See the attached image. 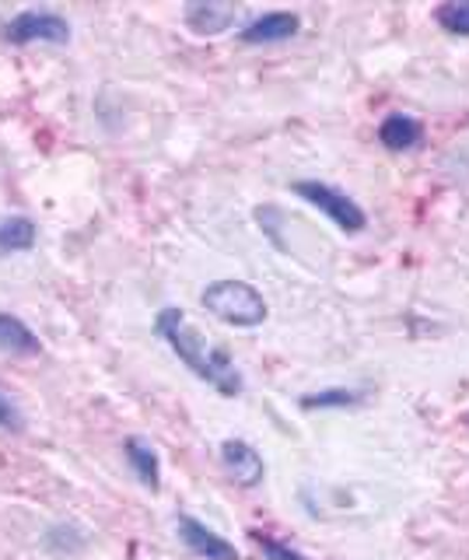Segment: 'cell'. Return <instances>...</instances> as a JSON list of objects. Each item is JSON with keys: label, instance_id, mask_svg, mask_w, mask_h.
Here are the masks:
<instances>
[{"label": "cell", "instance_id": "obj_10", "mask_svg": "<svg viewBox=\"0 0 469 560\" xmlns=\"http://www.w3.org/2000/svg\"><path fill=\"white\" fill-rule=\"evenodd\" d=\"M43 343L19 315L0 312V358H39Z\"/></svg>", "mask_w": 469, "mask_h": 560}, {"label": "cell", "instance_id": "obj_9", "mask_svg": "<svg viewBox=\"0 0 469 560\" xmlns=\"http://www.w3.org/2000/svg\"><path fill=\"white\" fill-rule=\"evenodd\" d=\"M124 455L133 469V477L141 480L151 494H159L162 490V463H159V452H154V445L148 442V438H141V434L124 438Z\"/></svg>", "mask_w": 469, "mask_h": 560}, {"label": "cell", "instance_id": "obj_4", "mask_svg": "<svg viewBox=\"0 0 469 560\" xmlns=\"http://www.w3.org/2000/svg\"><path fill=\"white\" fill-rule=\"evenodd\" d=\"M0 39L11 46H28V43L63 46V43H71V22L60 18L57 11L28 8V11H19L14 18H8V22H0Z\"/></svg>", "mask_w": 469, "mask_h": 560}, {"label": "cell", "instance_id": "obj_2", "mask_svg": "<svg viewBox=\"0 0 469 560\" xmlns=\"http://www.w3.org/2000/svg\"><path fill=\"white\" fill-rule=\"evenodd\" d=\"M200 305L214 315L218 323L235 326V329H256L267 323L270 305L246 280H214L200 291Z\"/></svg>", "mask_w": 469, "mask_h": 560}, {"label": "cell", "instance_id": "obj_1", "mask_svg": "<svg viewBox=\"0 0 469 560\" xmlns=\"http://www.w3.org/2000/svg\"><path fill=\"white\" fill-rule=\"evenodd\" d=\"M154 332H159V337L172 347V354H176L197 378H203L207 385H211L214 393H221L224 399L242 396L246 378H242V372L235 368V358L224 347L207 343L194 329V323L186 319L183 308L165 305L159 312V319H154Z\"/></svg>", "mask_w": 469, "mask_h": 560}, {"label": "cell", "instance_id": "obj_5", "mask_svg": "<svg viewBox=\"0 0 469 560\" xmlns=\"http://www.w3.org/2000/svg\"><path fill=\"white\" fill-rule=\"evenodd\" d=\"M218 455H221V469L228 472L238 487L253 490L263 483L267 463H263V455H259V448H253L246 438H224Z\"/></svg>", "mask_w": 469, "mask_h": 560}, {"label": "cell", "instance_id": "obj_16", "mask_svg": "<svg viewBox=\"0 0 469 560\" xmlns=\"http://www.w3.org/2000/svg\"><path fill=\"white\" fill-rule=\"evenodd\" d=\"M0 431H8V434H22L25 431V413L22 407L14 402V396L0 385Z\"/></svg>", "mask_w": 469, "mask_h": 560}, {"label": "cell", "instance_id": "obj_11", "mask_svg": "<svg viewBox=\"0 0 469 560\" xmlns=\"http://www.w3.org/2000/svg\"><path fill=\"white\" fill-rule=\"evenodd\" d=\"M421 140H424L421 119H413L407 113H389L378 122V144L386 151H413L421 148Z\"/></svg>", "mask_w": 469, "mask_h": 560}, {"label": "cell", "instance_id": "obj_13", "mask_svg": "<svg viewBox=\"0 0 469 560\" xmlns=\"http://www.w3.org/2000/svg\"><path fill=\"white\" fill-rule=\"evenodd\" d=\"M361 389H319V393H308L302 396V410H347V407H357V402H364Z\"/></svg>", "mask_w": 469, "mask_h": 560}, {"label": "cell", "instance_id": "obj_12", "mask_svg": "<svg viewBox=\"0 0 469 560\" xmlns=\"http://www.w3.org/2000/svg\"><path fill=\"white\" fill-rule=\"evenodd\" d=\"M39 232H36V221L25 218V214H11V218H0V256H11V253H28L36 245Z\"/></svg>", "mask_w": 469, "mask_h": 560}, {"label": "cell", "instance_id": "obj_6", "mask_svg": "<svg viewBox=\"0 0 469 560\" xmlns=\"http://www.w3.org/2000/svg\"><path fill=\"white\" fill-rule=\"evenodd\" d=\"M176 533L186 542V550L197 553L200 560H242V553L235 550V542L218 536L211 525H203L194 515H179L176 518Z\"/></svg>", "mask_w": 469, "mask_h": 560}, {"label": "cell", "instance_id": "obj_15", "mask_svg": "<svg viewBox=\"0 0 469 560\" xmlns=\"http://www.w3.org/2000/svg\"><path fill=\"white\" fill-rule=\"evenodd\" d=\"M253 539H256L259 553H263V560H308L302 550H294L291 542H281V539H273V536L259 533V529H253Z\"/></svg>", "mask_w": 469, "mask_h": 560}, {"label": "cell", "instance_id": "obj_8", "mask_svg": "<svg viewBox=\"0 0 469 560\" xmlns=\"http://www.w3.org/2000/svg\"><path fill=\"white\" fill-rule=\"evenodd\" d=\"M183 22L194 35H224L238 22V8L218 4V0H189L183 8Z\"/></svg>", "mask_w": 469, "mask_h": 560}, {"label": "cell", "instance_id": "obj_3", "mask_svg": "<svg viewBox=\"0 0 469 560\" xmlns=\"http://www.w3.org/2000/svg\"><path fill=\"white\" fill-rule=\"evenodd\" d=\"M291 189H294V197H302L308 207L323 210V214L347 235H361L364 228H368V214H364V207L354 197H347V192L337 189V186L319 183V179H302V183H294Z\"/></svg>", "mask_w": 469, "mask_h": 560}, {"label": "cell", "instance_id": "obj_7", "mask_svg": "<svg viewBox=\"0 0 469 560\" xmlns=\"http://www.w3.org/2000/svg\"><path fill=\"white\" fill-rule=\"evenodd\" d=\"M302 28V18L294 11H267L256 14L253 22L238 28V39L246 46H273V43H288L294 39Z\"/></svg>", "mask_w": 469, "mask_h": 560}, {"label": "cell", "instance_id": "obj_14", "mask_svg": "<svg viewBox=\"0 0 469 560\" xmlns=\"http://www.w3.org/2000/svg\"><path fill=\"white\" fill-rule=\"evenodd\" d=\"M434 22L452 35H466L469 39V0H448V4L434 8Z\"/></svg>", "mask_w": 469, "mask_h": 560}]
</instances>
